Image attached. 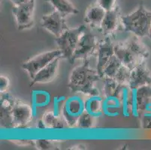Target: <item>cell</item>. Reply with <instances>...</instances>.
<instances>
[{
	"instance_id": "obj_28",
	"label": "cell",
	"mask_w": 151,
	"mask_h": 150,
	"mask_svg": "<svg viewBox=\"0 0 151 150\" xmlns=\"http://www.w3.org/2000/svg\"><path fill=\"white\" fill-rule=\"evenodd\" d=\"M35 146L38 149H54L55 145L51 140H35Z\"/></svg>"
},
{
	"instance_id": "obj_11",
	"label": "cell",
	"mask_w": 151,
	"mask_h": 150,
	"mask_svg": "<svg viewBox=\"0 0 151 150\" xmlns=\"http://www.w3.org/2000/svg\"><path fill=\"white\" fill-rule=\"evenodd\" d=\"M35 116L32 107L19 100H16L12 109V119L14 127H24L31 122Z\"/></svg>"
},
{
	"instance_id": "obj_14",
	"label": "cell",
	"mask_w": 151,
	"mask_h": 150,
	"mask_svg": "<svg viewBox=\"0 0 151 150\" xmlns=\"http://www.w3.org/2000/svg\"><path fill=\"white\" fill-rule=\"evenodd\" d=\"M62 57L57 58L56 60H53V62L49 65L42 68L41 71H38L36 74L33 79H32V85L34 84H39V83H47L50 81L53 80L56 77L57 70L59 67V62L60 60Z\"/></svg>"
},
{
	"instance_id": "obj_19",
	"label": "cell",
	"mask_w": 151,
	"mask_h": 150,
	"mask_svg": "<svg viewBox=\"0 0 151 150\" xmlns=\"http://www.w3.org/2000/svg\"><path fill=\"white\" fill-rule=\"evenodd\" d=\"M131 95L132 89L129 85L120 84L116 95L120 98L122 103V113L126 117L131 115Z\"/></svg>"
},
{
	"instance_id": "obj_9",
	"label": "cell",
	"mask_w": 151,
	"mask_h": 150,
	"mask_svg": "<svg viewBox=\"0 0 151 150\" xmlns=\"http://www.w3.org/2000/svg\"><path fill=\"white\" fill-rule=\"evenodd\" d=\"M41 26L56 38L60 37L63 33L68 29L65 17H63L57 11H54L48 14L44 15L41 20Z\"/></svg>"
},
{
	"instance_id": "obj_6",
	"label": "cell",
	"mask_w": 151,
	"mask_h": 150,
	"mask_svg": "<svg viewBox=\"0 0 151 150\" xmlns=\"http://www.w3.org/2000/svg\"><path fill=\"white\" fill-rule=\"evenodd\" d=\"M59 57H62V52L59 49L45 52L23 62L22 68L28 73L29 76L32 80L33 79L38 71Z\"/></svg>"
},
{
	"instance_id": "obj_5",
	"label": "cell",
	"mask_w": 151,
	"mask_h": 150,
	"mask_svg": "<svg viewBox=\"0 0 151 150\" xmlns=\"http://www.w3.org/2000/svg\"><path fill=\"white\" fill-rule=\"evenodd\" d=\"M98 44L96 35L86 29L81 36L71 64H73L78 60H86L94 56L97 52Z\"/></svg>"
},
{
	"instance_id": "obj_10",
	"label": "cell",
	"mask_w": 151,
	"mask_h": 150,
	"mask_svg": "<svg viewBox=\"0 0 151 150\" xmlns=\"http://www.w3.org/2000/svg\"><path fill=\"white\" fill-rule=\"evenodd\" d=\"M114 54V44L112 42L111 35H106L105 39L99 42L96 52V70L101 78L105 66Z\"/></svg>"
},
{
	"instance_id": "obj_26",
	"label": "cell",
	"mask_w": 151,
	"mask_h": 150,
	"mask_svg": "<svg viewBox=\"0 0 151 150\" xmlns=\"http://www.w3.org/2000/svg\"><path fill=\"white\" fill-rule=\"evenodd\" d=\"M65 97H56L54 98L53 100V112L57 116H63L62 113H63V107L65 102Z\"/></svg>"
},
{
	"instance_id": "obj_20",
	"label": "cell",
	"mask_w": 151,
	"mask_h": 150,
	"mask_svg": "<svg viewBox=\"0 0 151 150\" xmlns=\"http://www.w3.org/2000/svg\"><path fill=\"white\" fill-rule=\"evenodd\" d=\"M54 8L55 11L61 14L63 17L71 14H78L79 11L69 0H45Z\"/></svg>"
},
{
	"instance_id": "obj_2",
	"label": "cell",
	"mask_w": 151,
	"mask_h": 150,
	"mask_svg": "<svg viewBox=\"0 0 151 150\" xmlns=\"http://www.w3.org/2000/svg\"><path fill=\"white\" fill-rule=\"evenodd\" d=\"M114 53L130 70L145 62L150 56L148 49L137 36L114 44Z\"/></svg>"
},
{
	"instance_id": "obj_3",
	"label": "cell",
	"mask_w": 151,
	"mask_h": 150,
	"mask_svg": "<svg viewBox=\"0 0 151 150\" xmlns=\"http://www.w3.org/2000/svg\"><path fill=\"white\" fill-rule=\"evenodd\" d=\"M121 23L126 32L140 38L148 36L151 27V11L140 5L133 12L121 17Z\"/></svg>"
},
{
	"instance_id": "obj_1",
	"label": "cell",
	"mask_w": 151,
	"mask_h": 150,
	"mask_svg": "<svg viewBox=\"0 0 151 150\" xmlns=\"http://www.w3.org/2000/svg\"><path fill=\"white\" fill-rule=\"evenodd\" d=\"M91 57L84 60L83 65L78 66L71 71L68 87L72 93H83L88 95H100L96 84L102 80L96 68L90 65Z\"/></svg>"
},
{
	"instance_id": "obj_7",
	"label": "cell",
	"mask_w": 151,
	"mask_h": 150,
	"mask_svg": "<svg viewBox=\"0 0 151 150\" xmlns=\"http://www.w3.org/2000/svg\"><path fill=\"white\" fill-rule=\"evenodd\" d=\"M85 111V101L81 96L73 95L65 100L62 116L69 127H75L78 121Z\"/></svg>"
},
{
	"instance_id": "obj_23",
	"label": "cell",
	"mask_w": 151,
	"mask_h": 150,
	"mask_svg": "<svg viewBox=\"0 0 151 150\" xmlns=\"http://www.w3.org/2000/svg\"><path fill=\"white\" fill-rule=\"evenodd\" d=\"M103 80V91L105 96L117 95L120 84H119L114 78L104 77Z\"/></svg>"
},
{
	"instance_id": "obj_4",
	"label": "cell",
	"mask_w": 151,
	"mask_h": 150,
	"mask_svg": "<svg viewBox=\"0 0 151 150\" xmlns=\"http://www.w3.org/2000/svg\"><path fill=\"white\" fill-rule=\"evenodd\" d=\"M86 29L85 25H81L75 29H68L60 37L56 38V43L62 52V58L71 63L81 36Z\"/></svg>"
},
{
	"instance_id": "obj_15",
	"label": "cell",
	"mask_w": 151,
	"mask_h": 150,
	"mask_svg": "<svg viewBox=\"0 0 151 150\" xmlns=\"http://www.w3.org/2000/svg\"><path fill=\"white\" fill-rule=\"evenodd\" d=\"M103 114L108 117H116L122 113V103L119 96H105L103 99Z\"/></svg>"
},
{
	"instance_id": "obj_13",
	"label": "cell",
	"mask_w": 151,
	"mask_h": 150,
	"mask_svg": "<svg viewBox=\"0 0 151 150\" xmlns=\"http://www.w3.org/2000/svg\"><path fill=\"white\" fill-rule=\"evenodd\" d=\"M120 22H121V16L120 8L117 6L114 10L106 12L100 26V29L105 35H110L117 29Z\"/></svg>"
},
{
	"instance_id": "obj_31",
	"label": "cell",
	"mask_w": 151,
	"mask_h": 150,
	"mask_svg": "<svg viewBox=\"0 0 151 150\" xmlns=\"http://www.w3.org/2000/svg\"><path fill=\"white\" fill-rule=\"evenodd\" d=\"M148 37L150 38V39L151 40V27H150V32H149V35H148Z\"/></svg>"
},
{
	"instance_id": "obj_12",
	"label": "cell",
	"mask_w": 151,
	"mask_h": 150,
	"mask_svg": "<svg viewBox=\"0 0 151 150\" xmlns=\"http://www.w3.org/2000/svg\"><path fill=\"white\" fill-rule=\"evenodd\" d=\"M151 85V72L144 62L131 70L129 86L132 89H137Z\"/></svg>"
},
{
	"instance_id": "obj_24",
	"label": "cell",
	"mask_w": 151,
	"mask_h": 150,
	"mask_svg": "<svg viewBox=\"0 0 151 150\" xmlns=\"http://www.w3.org/2000/svg\"><path fill=\"white\" fill-rule=\"evenodd\" d=\"M130 74H131V70L127 68L126 65H123L118 70L116 75L114 76V79L121 85H129L130 78Z\"/></svg>"
},
{
	"instance_id": "obj_17",
	"label": "cell",
	"mask_w": 151,
	"mask_h": 150,
	"mask_svg": "<svg viewBox=\"0 0 151 150\" xmlns=\"http://www.w3.org/2000/svg\"><path fill=\"white\" fill-rule=\"evenodd\" d=\"M39 123L42 126V128L50 129L64 128L65 125L67 124L63 116H57L53 113V111L45 113Z\"/></svg>"
},
{
	"instance_id": "obj_8",
	"label": "cell",
	"mask_w": 151,
	"mask_h": 150,
	"mask_svg": "<svg viewBox=\"0 0 151 150\" xmlns=\"http://www.w3.org/2000/svg\"><path fill=\"white\" fill-rule=\"evenodd\" d=\"M35 7V0H30L25 4L13 7L12 13L19 30L30 29L33 26Z\"/></svg>"
},
{
	"instance_id": "obj_29",
	"label": "cell",
	"mask_w": 151,
	"mask_h": 150,
	"mask_svg": "<svg viewBox=\"0 0 151 150\" xmlns=\"http://www.w3.org/2000/svg\"><path fill=\"white\" fill-rule=\"evenodd\" d=\"M10 86V80L9 78L2 74L0 77V93H6Z\"/></svg>"
},
{
	"instance_id": "obj_18",
	"label": "cell",
	"mask_w": 151,
	"mask_h": 150,
	"mask_svg": "<svg viewBox=\"0 0 151 150\" xmlns=\"http://www.w3.org/2000/svg\"><path fill=\"white\" fill-rule=\"evenodd\" d=\"M103 99L100 95H90L85 100V111L94 117H100L103 114Z\"/></svg>"
},
{
	"instance_id": "obj_30",
	"label": "cell",
	"mask_w": 151,
	"mask_h": 150,
	"mask_svg": "<svg viewBox=\"0 0 151 150\" xmlns=\"http://www.w3.org/2000/svg\"><path fill=\"white\" fill-rule=\"evenodd\" d=\"M11 2L13 3L14 6H17V5H23V4H25L27 2H29L30 0H10Z\"/></svg>"
},
{
	"instance_id": "obj_25",
	"label": "cell",
	"mask_w": 151,
	"mask_h": 150,
	"mask_svg": "<svg viewBox=\"0 0 151 150\" xmlns=\"http://www.w3.org/2000/svg\"><path fill=\"white\" fill-rule=\"evenodd\" d=\"M95 119L96 117L86 111H84L78 119L77 126L81 129H90L94 126Z\"/></svg>"
},
{
	"instance_id": "obj_27",
	"label": "cell",
	"mask_w": 151,
	"mask_h": 150,
	"mask_svg": "<svg viewBox=\"0 0 151 150\" xmlns=\"http://www.w3.org/2000/svg\"><path fill=\"white\" fill-rule=\"evenodd\" d=\"M96 4L105 11L114 10L118 6L117 0H97Z\"/></svg>"
},
{
	"instance_id": "obj_22",
	"label": "cell",
	"mask_w": 151,
	"mask_h": 150,
	"mask_svg": "<svg viewBox=\"0 0 151 150\" xmlns=\"http://www.w3.org/2000/svg\"><path fill=\"white\" fill-rule=\"evenodd\" d=\"M123 65V64L120 61V59L114 54L111 57L107 65L105 66V69L103 71L102 78L106 77V78H114L118 70L120 69V68Z\"/></svg>"
},
{
	"instance_id": "obj_21",
	"label": "cell",
	"mask_w": 151,
	"mask_h": 150,
	"mask_svg": "<svg viewBox=\"0 0 151 150\" xmlns=\"http://www.w3.org/2000/svg\"><path fill=\"white\" fill-rule=\"evenodd\" d=\"M50 102V95L45 90H34L32 93V107L35 115L37 108L45 107Z\"/></svg>"
},
{
	"instance_id": "obj_16",
	"label": "cell",
	"mask_w": 151,
	"mask_h": 150,
	"mask_svg": "<svg viewBox=\"0 0 151 150\" xmlns=\"http://www.w3.org/2000/svg\"><path fill=\"white\" fill-rule=\"evenodd\" d=\"M106 12L97 4L89 7L85 12V22L95 27H99L103 19L105 17Z\"/></svg>"
}]
</instances>
